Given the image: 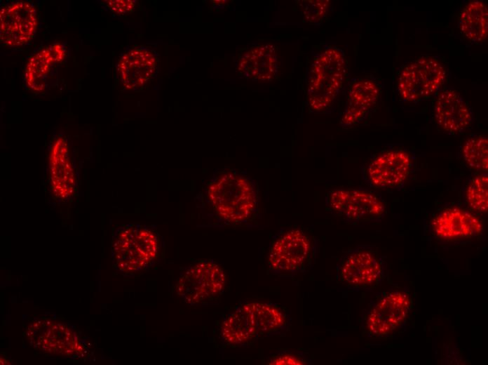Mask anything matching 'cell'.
Returning <instances> with one entry per match:
<instances>
[{"mask_svg": "<svg viewBox=\"0 0 488 365\" xmlns=\"http://www.w3.org/2000/svg\"><path fill=\"white\" fill-rule=\"evenodd\" d=\"M412 168V158L403 150H391L377 155L369 163L365 178L377 188H398L405 183Z\"/></svg>", "mask_w": 488, "mask_h": 365, "instance_id": "11", "label": "cell"}, {"mask_svg": "<svg viewBox=\"0 0 488 365\" xmlns=\"http://www.w3.org/2000/svg\"><path fill=\"white\" fill-rule=\"evenodd\" d=\"M269 364H304L305 361L299 357L288 353H284L273 357L269 361Z\"/></svg>", "mask_w": 488, "mask_h": 365, "instance_id": "27", "label": "cell"}, {"mask_svg": "<svg viewBox=\"0 0 488 365\" xmlns=\"http://www.w3.org/2000/svg\"><path fill=\"white\" fill-rule=\"evenodd\" d=\"M25 333L31 346L46 353L72 357L83 351L76 333L62 323L36 320L27 326Z\"/></svg>", "mask_w": 488, "mask_h": 365, "instance_id": "10", "label": "cell"}, {"mask_svg": "<svg viewBox=\"0 0 488 365\" xmlns=\"http://www.w3.org/2000/svg\"><path fill=\"white\" fill-rule=\"evenodd\" d=\"M384 258L370 245H358L347 251L337 265V279L353 289L377 286L386 275Z\"/></svg>", "mask_w": 488, "mask_h": 365, "instance_id": "4", "label": "cell"}, {"mask_svg": "<svg viewBox=\"0 0 488 365\" xmlns=\"http://www.w3.org/2000/svg\"><path fill=\"white\" fill-rule=\"evenodd\" d=\"M466 199L469 206L479 213H487L488 209L487 173L475 175L468 183Z\"/></svg>", "mask_w": 488, "mask_h": 365, "instance_id": "24", "label": "cell"}, {"mask_svg": "<svg viewBox=\"0 0 488 365\" xmlns=\"http://www.w3.org/2000/svg\"><path fill=\"white\" fill-rule=\"evenodd\" d=\"M299 2L304 20L311 23L322 21L330 5V1L327 0H307Z\"/></svg>", "mask_w": 488, "mask_h": 365, "instance_id": "25", "label": "cell"}, {"mask_svg": "<svg viewBox=\"0 0 488 365\" xmlns=\"http://www.w3.org/2000/svg\"><path fill=\"white\" fill-rule=\"evenodd\" d=\"M434 117L438 126L450 135L464 132L474 120L471 108L463 97L452 89L438 94L434 106Z\"/></svg>", "mask_w": 488, "mask_h": 365, "instance_id": "13", "label": "cell"}, {"mask_svg": "<svg viewBox=\"0 0 488 365\" xmlns=\"http://www.w3.org/2000/svg\"><path fill=\"white\" fill-rule=\"evenodd\" d=\"M103 2L111 11L118 15L130 13L136 4V1L133 0H108Z\"/></svg>", "mask_w": 488, "mask_h": 365, "instance_id": "26", "label": "cell"}, {"mask_svg": "<svg viewBox=\"0 0 488 365\" xmlns=\"http://www.w3.org/2000/svg\"><path fill=\"white\" fill-rule=\"evenodd\" d=\"M258 336L280 334L288 328L290 319L279 306L268 303H249Z\"/></svg>", "mask_w": 488, "mask_h": 365, "instance_id": "21", "label": "cell"}, {"mask_svg": "<svg viewBox=\"0 0 488 365\" xmlns=\"http://www.w3.org/2000/svg\"><path fill=\"white\" fill-rule=\"evenodd\" d=\"M312 251L311 240L304 231L286 230L271 242L268 255L269 269L280 275L301 272L309 265Z\"/></svg>", "mask_w": 488, "mask_h": 365, "instance_id": "8", "label": "cell"}, {"mask_svg": "<svg viewBox=\"0 0 488 365\" xmlns=\"http://www.w3.org/2000/svg\"><path fill=\"white\" fill-rule=\"evenodd\" d=\"M220 333L231 345H241L257 337L253 314L249 303L238 306L223 321Z\"/></svg>", "mask_w": 488, "mask_h": 365, "instance_id": "20", "label": "cell"}, {"mask_svg": "<svg viewBox=\"0 0 488 365\" xmlns=\"http://www.w3.org/2000/svg\"><path fill=\"white\" fill-rule=\"evenodd\" d=\"M157 67L156 54L145 47H135L125 53L117 64L121 83L125 88L138 90L154 77Z\"/></svg>", "mask_w": 488, "mask_h": 365, "instance_id": "15", "label": "cell"}, {"mask_svg": "<svg viewBox=\"0 0 488 365\" xmlns=\"http://www.w3.org/2000/svg\"><path fill=\"white\" fill-rule=\"evenodd\" d=\"M50 187L54 195L60 199L71 197L76 185L75 173L66 140L56 138L48 156Z\"/></svg>", "mask_w": 488, "mask_h": 365, "instance_id": "17", "label": "cell"}, {"mask_svg": "<svg viewBox=\"0 0 488 365\" xmlns=\"http://www.w3.org/2000/svg\"><path fill=\"white\" fill-rule=\"evenodd\" d=\"M346 74L344 51L332 45H323L315 52L306 74V100L310 110L327 109L340 93Z\"/></svg>", "mask_w": 488, "mask_h": 365, "instance_id": "2", "label": "cell"}, {"mask_svg": "<svg viewBox=\"0 0 488 365\" xmlns=\"http://www.w3.org/2000/svg\"><path fill=\"white\" fill-rule=\"evenodd\" d=\"M226 275L212 260H203L189 268L176 285L177 294L190 305L214 297L223 291Z\"/></svg>", "mask_w": 488, "mask_h": 365, "instance_id": "9", "label": "cell"}, {"mask_svg": "<svg viewBox=\"0 0 488 365\" xmlns=\"http://www.w3.org/2000/svg\"><path fill=\"white\" fill-rule=\"evenodd\" d=\"M447 77L445 67L434 57H422L408 63L401 71L398 91L405 102H418L435 95Z\"/></svg>", "mask_w": 488, "mask_h": 365, "instance_id": "5", "label": "cell"}, {"mask_svg": "<svg viewBox=\"0 0 488 365\" xmlns=\"http://www.w3.org/2000/svg\"><path fill=\"white\" fill-rule=\"evenodd\" d=\"M279 65L276 46L266 43L256 44L242 52L238 59L237 71L247 79L271 81L277 77Z\"/></svg>", "mask_w": 488, "mask_h": 365, "instance_id": "14", "label": "cell"}, {"mask_svg": "<svg viewBox=\"0 0 488 365\" xmlns=\"http://www.w3.org/2000/svg\"><path fill=\"white\" fill-rule=\"evenodd\" d=\"M380 90L375 81L367 78L353 79L350 84L346 108L340 119L343 128L362 121L377 104Z\"/></svg>", "mask_w": 488, "mask_h": 365, "instance_id": "16", "label": "cell"}, {"mask_svg": "<svg viewBox=\"0 0 488 365\" xmlns=\"http://www.w3.org/2000/svg\"><path fill=\"white\" fill-rule=\"evenodd\" d=\"M159 251L156 233L147 226L131 224L119 227L112 253L116 267L125 273L140 272L155 260Z\"/></svg>", "mask_w": 488, "mask_h": 365, "instance_id": "3", "label": "cell"}, {"mask_svg": "<svg viewBox=\"0 0 488 365\" xmlns=\"http://www.w3.org/2000/svg\"><path fill=\"white\" fill-rule=\"evenodd\" d=\"M412 308L407 291L391 290L383 292L371 300L364 324L370 336H388L405 324Z\"/></svg>", "mask_w": 488, "mask_h": 365, "instance_id": "6", "label": "cell"}, {"mask_svg": "<svg viewBox=\"0 0 488 365\" xmlns=\"http://www.w3.org/2000/svg\"><path fill=\"white\" fill-rule=\"evenodd\" d=\"M34 6L27 1L11 3L1 9V42L8 46H20L28 43L37 27Z\"/></svg>", "mask_w": 488, "mask_h": 365, "instance_id": "12", "label": "cell"}, {"mask_svg": "<svg viewBox=\"0 0 488 365\" xmlns=\"http://www.w3.org/2000/svg\"><path fill=\"white\" fill-rule=\"evenodd\" d=\"M462 155L468 166L484 172L488 169V139L484 135L468 138L463 144Z\"/></svg>", "mask_w": 488, "mask_h": 365, "instance_id": "23", "label": "cell"}, {"mask_svg": "<svg viewBox=\"0 0 488 365\" xmlns=\"http://www.w3.org/2000/svg\"><path fill=\"white\" fill-rule=\"evenodd\" d=\"M435 235L444 239L470 238L480 234L481 220L470 212L459 208H449L440 212L431 222Z\"/></svg>", "mask_w": 488, "mask_h": 365, "instance_id": "18", "label": "cell"}, {"mask_svg": "<svg viewBox=\"0 0 488 365\" xmlns=\"http://www.w3.org/2000/svg\"><path fill=\"white\" fill-rule=\"evenodd\" d=\"M459 27L462 34L473 43H480L488 34V11L481 1L468 4L460 13Z\"/></svg>", "mask_w": 488, "mask_h": 365, "instance_id": "22", "label": "cell"}, {"mask_svg": "<svg viewBox=\"0 0 488 365\" xmlns=\"http://www.w3.org/2000/svg\"><path fill=\"white\" fill-rule=\"evenodd\" d=\"M65 55V48L55 44L38 51L29 60L25 71L27 86L34 91H43L47 87L54 72Z\"/></svg>", "mask_w": 488, "mask_h": 365, "instance_id": "19", "label": "cell"}, {"mask_svg": "<svg viewBox=\"0 0 488 365\" xmlns=\"http://www.w3.org/2000/svg\"><path fill=\"white\" fill-rule=\"evenodd\" d=\"M206 203L215 215L229 224L248 221L258 206L255 182L248 176L235 171L215 173L205 190Z\"/></svg>", "mask_w": 488, "mask_h": 365, "instance_id": "1", "label": "cell"}, {"mask_svg": "<svg viewBox=\"0 0 488 365\" xmlns=\"http://www.w3.org/2000/svg\"><path fill=\"white\" fill-rule=\"evenodd\" d=\"M329 210L352 224L380 221L386 213L384 200L364 189H337L329 192Z\"/></svg>", "mask_w": 488, "mask_h": 365, "instance_id": "7", "label": "cell"}]
</instances>
